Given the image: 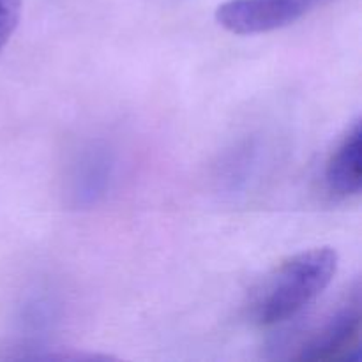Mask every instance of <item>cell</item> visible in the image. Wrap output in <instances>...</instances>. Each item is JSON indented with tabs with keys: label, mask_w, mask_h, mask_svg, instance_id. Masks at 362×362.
Returning <instances> with one entry per match:
<instances>
[{
	"label": "cell",
	"mask_w": 362,
	"mask_h": 362,
	"mask_svg": "<svg viewBox=\"0 0 362 362\" xmlns=\"http://www.w3.org/2000/svg\"><path fill=\"white\" fill-rule=\"evenodd\" d=\"M336 271L338 253L332 247H315L293 255L253 290L247 306L250 318L265 327L292 320L325 292Z\"/></svg>",
	"instance_id": "6da1fadb"
},
{
	"label": "cell",
	"mask_w": 362,
	"mask_h": 362,
	"mask_svg": "<svg viewBox=\"0 0 362 362\" xmlns=\"http://www.w3.org/2000/svg\"><path fill=\"white\" fill-rule=\"evenodd\" d=\"M110 163L108 158L101 152L87 156L83 163V172L78 175V193L83 200H92L105 189L108 179Z\"/></svg>",
	"instance_id": "5b68a950"
},
{
	"label": "cell",
	"mask_w": 362,
	"mask_h": 362,
	"mask_svg": "<svg viewBox=\"0 0 362 362\" xmlns=\"http://www.w3.org/2000/svg\"><path fill=\"white\" fill-rule=\"evenodd\" d=\"M21 16V0H0V53L13 37Z\"/></svg>",
	"instance_id": "8992f818"
},
{
	"label": "cell",
	"mask_w": 362,
	"mask_h": 362,
	"mask_svg": "<svg viewBox=\"0 0 362 362\" xmlns=\"http://www.w3.org/2000/svg\"><path fill=\"white\" fill-rule=\"evenodd\" d=\"M327 0H228L216 11V21L237 35H255L296 23Z\"/></svg>",
	"instance_id": "7a4b0ae2"
},
{
	"label": "cell",
	"mask_w": 362,
	"mask_h": 362,
	"mask_svg": "<svg viewBox=\"0 0 362 362\" xmlns=\"http://www.w3.org/2000/svg\"><path fill=\"white\" fill-rule=\"evenodd\" d=\"M361 122H354L325 166V186L329 193L339 198L356 197L362 187L361 165Z\"/></svg>",
	"instance_id": "277c9868"
},
{
	"label": "cell",
	"mask_w": 362,
	"mask_h": 362,
	"mask_svg": "<svg viewBox=\"0 0 362 362\" xmlns=\"http://www.w3.org/2000/svg\"><path fill=\"white\" fill-rule=\"evenodd\" d=\"M361 331V290H352L350 296L332 310L300 345L297 359L329 361L345 352L356 341Z\"/></svg>",
	"instance_id": "3957f363"
}]
</instances>
